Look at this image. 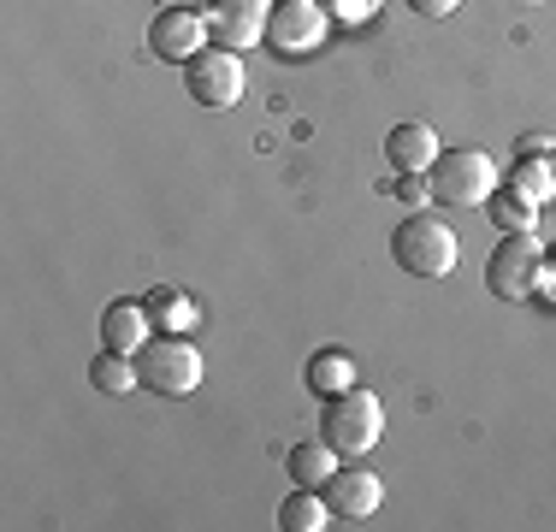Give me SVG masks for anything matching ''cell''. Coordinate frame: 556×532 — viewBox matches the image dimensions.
<instances>
[{
  "mask_svg": "<svg viewBox=\"0 0 556 532\" xmlns=\"http://www.w3.org/2000/svg\"><path fill=\"white\" fill-rule=\"evenodd\" d=\"M391 255H396L403 273H415V278H450V273H456V261H462V243H456V231H450L444 219L415 213V219L396 225Z\"/></svg>",
  "mask_w": 556,
  "mask_h": 532,
  "instance_id": "cell-1",
  "label": "cell"
},
{
  "mask_svg": "<svg viewBox=\"0 0 556 532\" xmlns=\"http://www.w3.org/2000/svg\"><path fill=\"white\" fill-rule=\"evenodd\" d=\"M427 183L450 207H485L492 190H497V160L485 149H444L439 160H432Z\"/></svg>",
  "mask_w": 556,
  "mask_h": 532,
  "instance_id": "cell-2",
  "label": "cell"
},
{
  "mask_svg": "<svg viewBox=\"0 0 556 532\" xmlns=\"http://www.w3.org/2000/svg\"><path fill=\"white\" fill-rule=\"evenodd\" d=\"M137 372H142V391L154 396H190L202 384V350L178 331H161L137 350Z\"/></svg>",
  "mask_w": 556,
  "mask_h": 532,
  "instance_id": "cell-3",
  "label": "cell"
},
{
  "mask_svg": "<svg viewBox=\"0 0 556 532\" xmlns=\"http://www.w3.org/2000/svg\"><path fill=\"white\" fill-rule=\"evenodd\" d=\"M379 432H386V408H379L374 391L350 384L343 396H326V426H320V438L338 449V456H367V449L379 444Z\"/></svg>",
  "mask_w": 556,
  "mask_h": 532,
  "instance_id": "cell-4",
  "label": "cell"
},
{
  "mask_svg": "<svg viewBox=\"0 0 556 532\" xmlns=\"http://www.w3.org/2000/svg\"><path fill=\"white\" fill-rule=\"evenodd\" d=\"M539 273H545V249L533 243V231H503V243L485 261V290L503 302H527L539 290Z\"/></svg>",
  "mask_w": 556,
  "mask_h": 532,
  "instance_id": "cell-5",
  "label": "cell"
},
{
  "mask_svg": "<svg viewBox=\"0 0 556 532\" xmlns=\"http://www.w3.org/2000/svg\"><path fill=\"white\" fill-rule=\"evenodd\" d=\"M326 30H332L326 0H273V18H267L273 53H285V60H308V53L326 48Z\"/></svg>",
  "mask_w": 556,
  "mask_h": 532,
  "instance_id": "cell-6",
  "label": "cell"
},
{
  "mask_svg": "<svg viewBox=\"0 0 556 532\" xmlns=\"http://www.w3.org/2000/svg\"><path fill=\"white\" fill-rule=\"evenodd\" d=\"M184 89H190L202 106H237L243 89H249L243 53L237 48H202L190 65H184Z\"/></svg>",
  "mask_w": 556,
  "mask_h": 532,
  "instance_id": "cell-7",
  "label": "cell"
},
{
  "mask_svg": "<svg viewBox=\"0 0 556 532\" xmlns=\"http://www.w3.org/2000/svg\"><path fill=\"white\" fill-rule=\"evenodd\" d=\"M202 48H207V12H190V7H161L154 12V24H149V53L154 60L190 65Z\"/></svg>",
  "mask_w": 556,
  "mask_h": 532,
  "instance_id": "cell-8",
  "label": "cell"
},
{
  "mask_svg": "<svg viewBox=\"0 0 556 532\" xmlns=\"http://www.w3.org/2000/svg\"><path fill=\"white\" fill-rule=\"evenodd\" d=\"M267 18H273V0H214L207 7V36L219 48H255L267 42Z\"/></svg>",
  "mask_w": 556,
  "mask_h": 532,
  "instance_id": "cell-9",
  "label": "cell"
},
{
  "mask_svg": "<svg viewBox=\"0 0 556 532\" xmlns=\"http://www.w3.org/2000/svg\"><path fill=\"white\" fill-rule=\"evenodd\" d=\"M320 491H326V503H332V521H367V515L386 503V485H379L374 468H338Z\"/></svg>",
  "mask_w": 556,
  "mask_h": 532,
  "instance_id": "cell-10",
  "label": "cell"
},
{
  "mask_svg": "<svg viewBox=\"0 0 556 532\" xmlns=\"http://www.w3.org/2000/svg\"><path fill=\"white\" fill-rule=\"evenodd\" d=\"M149 338H154V319H149V308H142V302H113V308L101 314V343H108V350L137 355Z\"/></svg>",
  "mask_w": 556,
  "mask_h": 532,
  "instance_id": "cell-11",
  "label": "cell"
},
{
  "mask_svg": "<svg viewBox=\"0 0 556 532\" xmlns=\"http://www.w3.org/2000/svg\"><path fill=\"white\" fill-rule=\"evenodd\" d=\"M386 154H391L396 172H432V160L444 149H439V130L432 125H396L386 137Z\"/></svg>",
  "mask_w": 556,
  "mask_h": 532,
  "instance_id": "cell-12",
  "label": "cell"
},
{
  "mask_svg": "<svg viewBox=\"0 0 556 532\" xmlns=\"http://www.w3.org/2000/svg\"><path fill=\"white\" fill-rule=\"evenodd\" d=\"M278 527H285V532H320V527H332V503H326V491L296 485L285 503H278Z\"/></svg>",
  "mask_w": 556,
  "mask_h": 532,
  "instance_id": "cell-13",
  "label": "cell"
},
{
  "mask_svg": "<svg viewBox=\"0 0 556 532\" xmlns=\"http://www.w3.org/2000/svg\"><path fill=\"white\" fill-rule=\"evenodd\" d=\"M285 473L296 479V485H314V491H320L326 479L338 473V449L326 444V438H308V444H290V456H285Z\"/></svg>",
  "mask_w": 556,
  "mask_h": 532,
  "instance_id": "cell-14",
  "label": "cell"
},
{
  "mask_svg": "<svg viewBox=\"0 0 556 532\" xmlns=\"http://www.w3.org/2000/svg\"><path fill=\"white\" fill-rule=\"evenodd\" d=\"M302 379H308L314 396H343L355 384V355L350 350H320V355H308Z\"/></svg>",
  "mask_w": 556,
  "mask_h": 532,
  "instance_id": "cell-15",
  "label": "cell"
},
{
  "mask_svg": "<svg viewBox=\"0 0 556 532\" xmlns=\"http://www.w3.org/2000/svg\"><path fill=\"white\" fill-rule=\"evenodd\" d=\"M142 308H149V319H154V331H190L195 326V302L184 296V290H172V284H154L149 296H142Z\"/></svg>",
  "mask_w": 556,
  "mask_h": 532,
  "instance_id": "cell-16",
  "label": "cell"
},
{
  "mask_svg": "<svg viewBox=\"0 0 556 532\" xmlns=\"http://www.w3.org/2000/svg\"><path fill=\"white\" fill-rule=\"evenodd\" d=\"M89 384L108 396H130V384H142L137 372V355H118V350H101L96 362H89Z\"/></svg>",
  "mask_w": 556,
  "mask_h": 532,
  "instance_id": "cell-17",
  "label": "cell"
},
{
  "mask_svg": "<svg viewBox=\"0 0 556 532\" xmlns=\"http://www.w3.org/2000/svg\"><path fill=\"white\" fill-rule=\"evenodd\" d=\"M485 213L497 219V231H533V219H539V202H527L521 190H492V202H485Z\"/></svg>",
  "mask_w": 556,
  "mask_h": 532,
  "instance_id": "cell-18",
  "label": "cell"
},
{
  "mask_svg": "<svg viewBox=\"0 0 556 532\" xmlns=\"http://www.w3.org/2000/svg\"><path fill=\"white\" fill-rule=\"evenodd\" d=\"M509 183L527 195V202H545V195H556L551 160H533V154H515V166H509Z\"/></svg>",
  "mask_w": 556,
  "mask_h": 532,
  "instance_id": "cell-19",
  "label": "cell"
},
{
  "mask_svg": "<svg viewBox=\"0 0 556 532\" xmlns=\"http://www.w3.org/2000/svg\"><path fill=\"white\" fill-rule=\"evenodd\" d=\"M326 12H338L343 24H362V18H374V12H379V0H326Z\"/></svg>",
  "mask_w": 556,
  "mask_h": 532,
  "instance_id": "cell-20",
  "label": "cell"
},
{
  "mask_svg": "<svg viewBox=\"0 0 556 532\" xmlns=\"http://www.w3.org/2000/svg\"><path fill=\"white\" fill-rule=\"evenodd\" d=\"M408 7H415L420 18H450V12L462 7V0H408Z\"/></svg>",
  "mask_w": 556,
  "mask_h": 532,
  "instance_id": "cell-21",
  "label": "cell"
},
{
  "mask_svg": "<svg viewBox=\"0 0 556 532\" xmlns=\"http://www.w3.org/2000/svg\"><path fill=\"white\" fill-rule=\"evenodd\" d=\"M539 284H551V302H556V243L545 249V273H539Z\"/></svg>",
  "mask_w": 556,
  "mask_h": 532,
  "instance_id": "cell-22",
  "label": "cell"
},
{
  "mask_svg": "<svg viewBox=\"0 0 556 532\" xmlns=\"http://www.w3.org/2000/svg\"><path fill=\"white\" fill-rule=\"evenodd\" d=\"M551 178H556V149H551Z\"/></svg>",
  "mask_w": 556,
  "mask_h": 532,
  "instance_id": "cell-23",
  "label": "cell"
}]
</instances>
